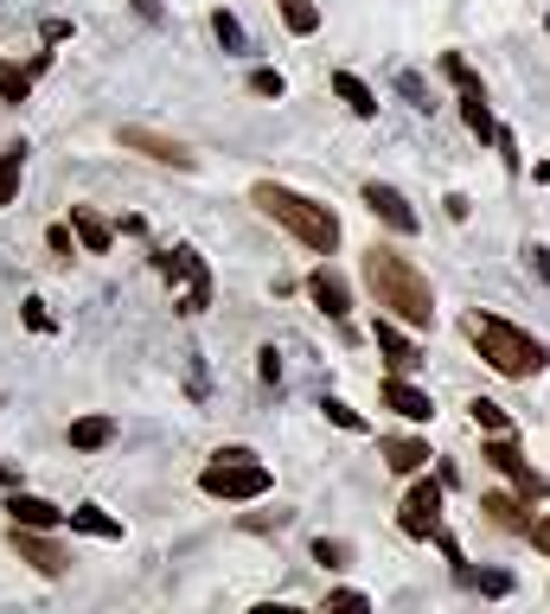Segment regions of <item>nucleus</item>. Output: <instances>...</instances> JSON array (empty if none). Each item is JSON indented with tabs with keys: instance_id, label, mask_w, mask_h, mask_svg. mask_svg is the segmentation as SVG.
I'll list each match as a JSON object with an SVG mask.
<instances>
[{
	"instance_id": "obj_1",
	"label": "nucleus",
	"mask_w": 550,
	"mask_h": 614,
	"mask_svg": "<svg viewBox=\"0 0 550 614\" xmlns=\"http://www.w3.org/2000/svg\"><path fill=\"white\" fill-rule=\"evenodd\" d=\"M366 288L391 320H403V327H436V288H429V276H422L410 256H397L391 244H371L366 250Z\"/></svg>"
},
{
	"instance_id": "obj_33",
	"label": "nucleus",
	"mask_w": 550,
	"mask_h": 614,
	"mask_svg": "<svg viewBox=\"0 0 550 614\" xmlns=\"http://www.w3.org/2000/svg\"><path fill=\"white\" fill-rule=\"evenodd\" d=\"M327 608H371V602L359 595V588H333V595H327Z\"/></svg>"
},
{
	"instance_id": "obj_23",
	"label": "nucleus",
	"mask_w": 550,
	"mask_h": 614,
	"mask_svg": "<svg viewBox=\"0 0 550 614\" xmlns=\"http://www.w3.org/2000/svg\"><path fill=\"white\" fill-rule=\"evenodd\" d=\"M384 460H391L397 474H422V460H429V442H417V435H391V442H384Z\"/></svg>"
},
{
	"instance_id": "obj_5",
	"label": "nucleus",
	"mask_w": 550,
	"mask_h": 614,
	"mask_svg": "<svg viewBox=\"0 0 550 614\" xmlns=\"http://www.w3.org/2000/svg\"><path fill=\"white\" fill-rule=\"evenodd\" d=\"M160 281L173 288V314H206L211 307V269L192 244H173V250H154Z\"/></svg>"
},
{
	"instance_id": "obj_26",
	"label": "nucleus",
	"mask_w": 550,
	"mask_h": 614,
	"mask_svg": "<svg viewBox=\"0 0 550 614\" xmlns=\"http://www.w3.org/2000/svg\"><path fill=\"white\" fill-rule=\"evenodd\" d=\"M468 409H473V423H480L487 435H512V416H506V409H499L493 397H473Z\"/></svg>"
},
{
	"instance_id": "obj_32",
	"label": "nucleus",
	"mask_w": 550,
	"mask_h": 614,
	"mask_svg": "<svg viewBox=\"0 0 550 614\" xmlns=\"http://www.w3.org/2000/svg\"><path fill=\"white\" fill-rule=\"evenodd\" d=\"M71 237H78L71 225H52V230H46V244H52L58 256H78V244H71Z\"/></svg>"
},
{
	"instance_id": "obj_14",
	"label": "nucleus",
	"mask_w": 550,
	"mask_h": 614,
	"mask_svg": "<svg viewBox=\"0 0 550 614\" xmlns=\"http://www.w3.org/2000/svg\"><path fill=\"white\" fill-rule=\"evenodd\" d=\"M371 339H378V353H384V365L391 372H417L422 358H417V346H410V333H403V320H391V314H378V327H371Z\"/></svg>"
},
{
	"instance_id": "obj_7",
	"label": "nucleus",
	"mask_w": 550,
	"mask_h": 614,
	"mask_svg": "<svg viewBox=\"0 0 550 614\" xmlns=\"http://www.w3.org/2000/svg\"><path fill=\"white\" fill-rule=\"evenodd\" d=\"M397 532L403 537H436L442 532V481H417L397 506Z\"/></svg>"
},
{
	"instance_id": "obj_34",
	"label": "nucleus",
	"mask_w": 550,
	"mask_h": 614,
	"mask_svg": "<svg viewBox=\"0 0 550 614\" xmlns=\"http://www.w3.org/2000/svg\"><path fill=\"white\" fill-rule=\"evenodd\" d=\"M524 537H531V551H544V557H550V512H544V518H531V532H524Z\"/></svg>"
},
{
	"instance_id": "obj_8",
	"label": "nucleus",
	"mask_w": 550,
	"mask_h": 614,
	"mask_svg": "<svg viewBox=\"0 0 550 614\" xmlns=\"http://www.w3.org/2000/svg\"><path fill=\"white\" fill-rule=\"evenodd\" d=\"M480 460H493V467H499V474H506L512 486H519L524 499H544V493H550V481H544V474H538V467H531V460L519 455V442H512V435H487Z\"/></svg>"
},
{
	"instance_id": "obj_27",
	"label": "nucleus",
	"mask_w": 550,
	"mask_h": 614,
	"mask_svg": "<svg viewBox=\"0 0 550 614\" xmlns=\"http://www.w3.org/2000/svg\"><path fill=\"white\" fill-rule=\"evenodd\" d=\"M320 409H327V423H333V429H346V435H366V416H359L352 404H340V397H327Z\"/></svg>"
},
{
	"instance_id": "obj_36",
	"label": "nucleus",
	"mask_w": 550,
	"mask_h": 614,
	"mask_svg": "<svg viewBox=\"0 0 550 614\" xmlns=\"http://www.w3.org/2000/svg\"><path fill=\"white\" fill-rule=\"evenodd\" d=\"M27 327L32 333H52V320H46V307H39V301H27Z\"/></svg>"
},
{
	"instance_id": "obj_35",
	"label": "nucleus",
	"mask_w": 550,
	"mask_h": 614,
	"mask_svg": "<svg viewBox=\"0 0 550 614\" xmlns=\"http://www.w3.org/2000/svg\"><path fill=\"white\" fill-rule=\"evenodd\" d=\"M282 378V358H276V346H262V384Z\"/></svg>"
},
{
	"instance_id": "obj_3",
	"label": "nucleus",
	"mask_w": 550,
	"mask_h": 614,
	"mask_svg": "<svg viewBox=\"0 0 550 614\" xmlns=\"http://www.w3.org/2000/svg\"><path fill=\"white\" fill-rule=\"evenodd\" d=\"M461 333L480 346V358L493 365L499 378H538V372L550 365L544 339H538V333H524V327H512V320H499V314H468Z\"/></svg>"
},
{
	"instance_id": "obj_29",
	"label": "nucleus",
	"mask_w": 550,
	"mask_h": 614,
	"mask_svg": "<svg viewBox=\"0 0 550 614\" xmlns=\"http://www.w3.org/2000/svg\"><path fill=\"white\" fill-rule=\"evenodd\" d=\"M282 90H289L282 71H250V97H276V102H282Z\"/></svg>"
},
{
	"instance_id": "obj_31",
	"label": "nucleus",
	"mask_w": 550,
	"mask_h": 614,
	"mask_svg": "<svg viewBox=\"0 0 550 614\" xmlns=\"http://www.w3.org/2000/svg\"><path fill=\"white\" fill-rule=\"evenodd\" d=\"M346 557H352V551H346L340 537H333V544H327V537H320V544H314V563H327V570H340Z\"/></svg>"
},
{
	"instance_id": "obj_11",
	"label": "nucleus",
	"mask_w": 550,
	"mask_h": 614,
	"mask_svg": "<svg viewBox=\"0 0 550 614\" xmlns=\"http://www.w3.org/2000/svg\"><path fill=\"white\" fill-rule=\"evenodd\" d=\"M366 205H371V218H384V225H391L397 237H417V230H422L417 205L403 199L397 186H384V179H366Z\"/></svg>"
},
{
	"instance_id": "obj_10",
	"label": "nucleus",
	"mask_w": 550,
	"mask_h": 614,
	"mask_svg": "<svg viewBox=\"0 0 550 614\" xmlns=\"http://www.w3.org/2000/svg\"><path fill=\"white\" fill-rule=\"evenodd\" d=\"M122 148L148 154V160H160V167H180V174H192V167H199V154L186 148V141H173V135H160V128H148V122L122 128Z\"/></svg>"
},
{
	"instance_id": "obj_9",
	"label": "nucleus",
	"mask_w": 550,
	"mask_h": 614,
	"mask_svg": "<svg viewBox=\"0 0 550 614\" xmlns=\"http://www.w3.org/2000/svg\"><path fill=\"white\" fill-rule=\"evenodd\" d=\"M7 551H13L20 563H32L39 576H64V570H71V557H64L39 525H7Z\"/></svg>"
},
{
	"instance_id": "obj_28",
	"label": "nucleus",
	"mask_w": 550,
	"mask_h": 614,
	"mask_svg": "<svg viewBox=\"0 0 550 614\" xmlns=\"http://www.w3.org/2000/svg\"><path fill=\"white\" fill-rule=\"evenodd\" d=\"M461 583H473L480 595H512V576H506V570H487V576H473V570H461Z\"/></svg>"
},
{
	"instance_id": "obj_2",
	"label": "nucleus",
	"mask_w": 550,
	"mask_h": 614,
	"mask_svg": "<svg viewBox=\"0 0 550 614\" xmlns=\"http://www.w3.org/2000/svg\"><path fill=\"white\" fill-rule=\"evenodd\" d=\"M250 205H257L262 218H276V225L289 230L294 244H308L314 256H333V250H340V218H333L320 199H308V192L282 186V179H257V186H250Z\"/></svg>"
},
{
	"instance_id": "obj_30",
	"label": "nucleus",
	"mask_w": 550,
	"mask_h": 614,
	"mask_svg": "<svg viewBox=\"0 0 550 614\" xmlns=\"http://www.w3.org/2000/svg\"><path fill=\"white\" fill-rule=\"evenodd\" d=\"M397 90L410 97V109H436V102H429V90H422V77H417V71H397Z\"/></svg>"
},
{
	"instance_id": "obj_37",
	"label": "nucleus",
	"mask_w": 550,
	"mask_h": 614,
	"mask_svg": "<svg viewBox=\"0 0 550 614\" xmlns=\"http://www.w3.org/2000/svg\"><path fill=\"white\" fill-rule=\"evenodd\" d=\"M0 481H7V486H20V467H7V460H0Z\"/></svg>"
},
{
	"instance_id": "obj_15",
	"label": "nucleus",
	"mask_w": 550,
	"mask_h": 614,
	"mask_svg": "<svg viewBox=\"0 0 550 614\" xmlns=\"http://www.w3.org/2000/svg\"><path fill=\"white\" fill-rule=\"evenodd\" d=\"M378 397H384V409H397L403 423H429V416H436V404H429V390H417V384L403 378V372H391Z\"/></svg>"
},
{
	"instance_id": "obj_18",
	"label": "nucleus",
	"mask_w": 550,
	"mask_h": 614,
	"mask_svg": "<svg viewBox=\"0 0 550 614\" xmlns=\"http://www.w3.org/2000/svg\"><path fill=\"white\" fill-rule=\"evenodd\" d=\"M480 512H487V518H493L499 532H531V512L519 506V499H512V493H480Z\"/></svg>"
},
{
	"instance_id": "obj_25",
	"label": "nucleus",
	"mask_w": 550,
	"mask_h": 614,
	"mask_svg": "<svg viewBox=\"0 0 550 614\" xmlns=\"http://www.w3.org/2000/svg\"><path fill=\"white\" fill-rule=\"evenodd\" d=\"M211 32H218V46H224V51H250V32H243V20H237L231 7H218V13H211Z\"/></svg>"
},
{
	"instance_id": "obj_16",
	"label": "nucleus",
	"mask_w": 550,
	"mask_h": 614,
	"mask_svg": "<svg viewBox=\"0 0 550 614\" xmlns=\"http://www.w3.org/2000/svg\"><path fill=\"white\" fill-rule=\"evenodd\" d=\"M46 65H52V51H39L27 65H7V71H0V102H27V90L46 77Z\"/></svg>"
},
{
	"instance_id": "obj_22",
	"label": "nucleus",
	"mask_w": 550,
	"mask_h": 614,
	"mask_svg": "<svg viewBox=\"0 0 550 614\" xmlns=\"http://www.w3.org/2000/svg\"><path fill=\"white\" fill-rule=\"evenodd\" d=\"M20 179H27V141H13V148H0V211L20 199Z\"/></svg>"
},
{
	"instance_id": "obj_4",
	"label": "nucleus",
	"mask_w": 550,
	"mask_h": 614,
	"mask_svg": "<svg viewBox=\"0 0 550 614\" xmlns=\"http://www.w3.org/2000/svg\"><path fill=\"white\" fill-rule=\"evenodd\" d=\"M269 486H276V474H269L250 448H218V455L206 460V474H199V493H206V499H262Z\"/></svg>"
},
{
	"instance_id": "obj_12",
	"label": "nucleus",
	"mask_w": 550,
	"mask_h": 614,
	"mask_svg": "<svg viewBox=\"0 0 550 614\" xmlns=\"http://www.w3.org/2000/svg\"><path fill=\"white\" fill-rule=\"evenodd\" d=\"M7 525H39V532H58V525H71V512L52 506V499H39V493H7Z\"/></svg>"
},
{
	"instance_id": "obj_19",
	"label": "nucleus",
	"mask_w": 550,
	"mask_h": 614,
	"mask_svg": "<svg viewBox=\"0 0 550 614\" xmlns=\"http://www.w3.org/2000/svg\"><path fill=\"white\" fill-rule=\"evenodd\" d=\"M333 97H340L346 109L359 116V122H371V116H378V97H371V83H366V77H352V71H333Z\"/></svg>"
},
{
	"instance_id": "obj_20",
	"label": "nucleus",
	"mask_w": 550,
	"mask_h": 614,
	"mask_svg": "<svg viewBox=\"0 0 550 614\" xmlns=\"http://www.w3.org/2000/svg\"><path fill=\"white\" fill-rule=\"evenodd\" d=\"M109 442H116V416H78V423H71V448H78V455H97Z\"/></svg>"
},
{
	"instance_id": "obj_13",
	"label": "nucleus",
	"mask_w": 550,
	"mask_h": 614,
	"mask_svg": "<svg viewBox=\"0 0 550 614\" xmlns=\"http://www.w3.org/2000/svg\"><path fill=\"white\" fill-rule=\"evenodd\" d=\"M308 295H314V307L327 320H346V314H352V288H346V276L333 263H320L314 276H308Z\"/></svg>"
},
{
	"instance_id": "obj_21",
	"label": "nucleus",
	"mask_w": 550,
	"mask_h": 614,
	"mask_svg": "<svg viewBox=\"0 0 550 614\" xmlns=\"http://www.w3.org/2000/svg\"><path fill=\"white\" fill-rule=\"evenodd\" d=\"M71 532L103 537V544H122V518H109L103 506H71Z\"/></svg>"
},
{
	"instance_id": "obj_24",
	"label": "nucleus",
	"mask_w": 550,
	"mask_h": 614,
	"mask_svg": "<svg viewBox=\"0 0 550 614\" xmlns=\"http://www.w3.org/2000/svg\"><path fill=\"white\" fill-rule=\"evenodd\" d=\"M276 7H282V26H289L294 39H314V32H320V7H314V0H276Z\"/></svg>"
},
{
	"instance_id": "obj_6",
	"label": "nucleus",
	"mask_w": 550,
	"mask_h": 614,
	"mask_svg": "<svg viewBox=\"0 0 550 614\" xmlns=\"http://www.w3.org/2000/svg\"><path fill=\"white\" fill-rule=\"evenodd\" d=\"M442 77H454V90H461V116H468L473 135H480V141H499V122H493V109H487V90H480V77H473V65L461 58V51H448V58H442Z\"/></svg>"
},
{
	"instance_id": "obj_17",
	"label": "nucleus",
	"mask_w": 550,
	"mask_h": 614,
	"mask_svg": "<svg viewBox=\"0 0 550 614\" xmlns=\"http://www.w3.org/2000/svg\"><path fill=\"white\" fill-rule=\"evenodd\" d=\"M71 230H78V244L90 256H103L109 244H116V225H109V218H97L90 205H71Z\"/></svg>"
}]
</instances>
